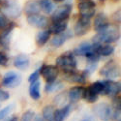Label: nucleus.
<instances>
[{"label":"nucleus","instance_id":"1","mask_svg":"<svg viewBox=\"0 0 121 121\" xmlns=\"http://www.w3.org/2000/svg\"><path fill=\"white\" fill-rule=\"evenodd\" d=\"M120 38V34L117 30L112 26L104 31L97 33L93 38V44L96 45H104V44H110L118 41Z\"/></svg>","mask_w":121,"mask_h":121},{"label":"nucleus","instance_id":"2","mask_svg":"<svg viewBox=\"0 0 121 121\" xmlns=\"http://www.w3.org/2000/svg\"><path fill=\"white\" fill-rule=\"evenodd\" d=\"M2 15L11 18H17L21 16L22 9L17 0H4L1 3Z\"/></svg>","mask_w":121,"mask_h":121},{"label":"nucleus","instance_id":"3","mask_svg":"<svg viewBox=\"0 0 121 121\" xmlns=\"http://www.w3.org/2000/svg\"><path fill=\"white\" fill-rule=\"evenodd\" d=\"M56 64L58 67L64 70V72L73 71L77 67V59L72 52H66L60 55L56 59Z\"/></svg>","mask_w":121,"mask_h":121},{"label":"nucleus","instance_id":"4","mask_svg":"<svg viewBox=\"0 0 121 121\" xmlns=\"http://www.w3.org/2000/svg\"><path fill=\"white\" fill-rule=\"evenodd\" d=\"M100 75L103 76L104 78L112 80L113 78H116L120 76V70H119V67L118 65L112 60V61L108 62L100 71Z\"/></svg>","mask_w":121,"mask_h":121},{"label":"nucleus","instance_id":"5","mask_svg":"<svg viewBox=\"0 0 121 121\" xmlns=\"http://www.w3.org/2000/svg\"><path fill=\"white\" fill-rule=\"evenodd\" d=\"M93 112L102 121H109L112 118V108L107 103H100L96 105Z\"/></svg>","mask_w":121,"mask_h":121},{"label":"nucleus","instance_id":"6","mask_svg":"<svg viewBox=\"0 0 121 121\" xmlns=\"http://www.w3.org/2000/svg\"><path fill=\"white\" fill-rule=\"evenodd\" d=\"M71 13H72V6L70 4H65L62 6H59L53 11V13L52 15V19L53 22L67 21L70 15H71Z\"/></svg>","mask_w":121,"mask_h":121},{"label":"nucleus","instance_id":"7","mask_svg":"<svg viewBox=\"0 0 121 121\" xmlns=\"http://www.w3.org/2000/svg\"><path fill=\"white\" fill-rule=\"evenodd\" d=\"M95 8H96V3L91 1V0H89V1H80L78 3V10L82 17L91 19V17H93L95 15Z\"/></svg>","mask_w":121,"mask_h":121},{"label":"nucleus","instance_id":"8","mask_svg":"<svg viewBox=\"0 0 121 121\" xmlns=\"http://www.w3.org/2000/svg\"><path fill=\"white\" fill-rule=\"evenodd\" d=\"M40 74L44 77L47 83H49L56 80L59 75V70L53 65H43L40 68Z\"/></svg>","mask_w":121,"mask_h":121},{"label":"nucleus","instance_id":"9","mask_svg":"<svg viewBox=\"0 0 121 121\" xmlns=\"http://www.w3.org/2000/svg\"><path fill=\"white\" fill-rule=\"evenodd\" d=\"M22 82V77L16 72L10 71L5 74L2 79V85L7 88H15Z\"/></svg>","mask_w":121,"mask_h":121},{"label":"nucleus","instance_id":"10","mask_svg":"<svg viewBox=\"0 0 121 121\" xmlns=\"http://www.w3.org/2000/svg\"><path fill=\"white\" fill-rule=\"evenodd\" d=\"M90 26H91V19L80 17L78 19V22H76V25H75V28H74V32L77 36L82 37L89 31Z\"/></svg>","mask_w":121,"mask_h":121},{"label":"nucleus","instance_id":"11","mask_svg":"<svg viewBox=\"0 0 121 121\" xmlns=\"http://www.w3.org/2000/svg\"><path fill=\"white\" fill-rule=\"evenodd\" d=\"M104 82V91L102 95H108V96H112L115 97L120 93V89L121 85L119 82H113V80H103Z\"/></svg>","mask_w":121,"mask_h":121},{"label":"nucleus","instance_id":"12","mask_svg":"<svg viewBox=\"0 0 121 121\" xmlns=\"http://www.w3.org/2000/svg\"><path fill=\"white\" fill-rule=\"evenodd\" d=\"M64 79L68 82H73V83H85L86 82V74L84 72L79 73L75 70L73 71H68L64 72Z\"/></svg>","mask_w":121,"mask_h":121},{"label":"nucleus","instance_id":"13","mask_svg":"<svg viewBox=\"0 0 121 121\" xmlns=\"http://www.w3.org/2000/svg\"><path fill=\"white\" fill-rule=\"evenodd\" d=\"M110 26L108 17L104 13H99L94 18V28L97 33H100Z\"/></svg>","mask_w":121,"mask_h":121},{"label":"nucleus","instance_id":"14","mask_svg":"<svg viewBox=\"0 0 121 121\" xmlns=\"http://www.w3.org/2000/svg\"><path fill=\"white\" fill-rule=\"evenodd\" d=\"M16 24L14 22H11L7 25L6 28H4L2 30L1 34H0V45L3 48H9V44H10V39H11V35L13 30L15 29Z\"/></svg>","mask_w":121,"mask_h":121},{"label":"nucleus","instance_id":"15","mask_svg":"<svg viewBox=\"0 0 121 121\" xmlns=\"http://www.w3.org/2000/svg\"><path fill=\"white\" fill-rule=\"evenodd\" d=\"M27 22L37 28H45L48 26V18L45 16L41 15H32L28 16L27 17Z\"/></svg>","mask_w":121,"mask_h":121},{"label":"nucleus","instance_id":"16","mask_svg":"<svg viewBox=\"0 0 121 121\" xmlns=\"http://www.w3.org/2000/svg\"><path fill=\"white\" fill-rule=\"evenodd\" d=\"M94 49L100 56H109L114 52V47L110 44H104V45H96L92 44Z\"/></svg>","mask_w":121,"mask_h":121},{"label":"nucleus","instance_id":"17","mask_svg":"<svg viewBox=\"0 0 121 121\" xmlns=\"http://www.w3.org/2000/svg\"><path fill=\"white\" fill-rule=\"evenodd\" d=\"M73 37V33L70 31V30H66V31H64L63 33L61 34H57L55 35L52 40V47H55V48H59L61 47L65 42L66 40L69 39V38H72Z\"/></svg>","mask_w":121,"mask_h":121},{"label":"nucleus","instance_id":"18","mask_svg":"<svg viewBox=\"0 0 121 121\" xmlns=\"http://www.w3.org/2000/svg\"><path fill=\"white\" fill-rule=\"evenodd\" d=\"M72 110V106L67 105L65 107H62L61 108L55 109L54 115H53V121H64L67 116L70 114Z\"/></svg>","mask_w":121,"mask_h":121},{"label":"nucleus","instance_id":"19","mask_svg":"<svg viewBox=\"0 0 121 121\" xmlns=\"http://www.w3.org/2000/svg\"><path fill=\"white\" fill-rule=\"evenodd\" d=\"M84 88L82 86H75L73 88L70 89V91L68 93V98L71 102H78L83 96Z\"/></svg>","mask_w":121,"mask_h":121},{"label":"nucleus","instance_id":"20","mask_svg":"<svg viewBox=\"0 0 121 121\" xmlns=\"http://www.w3.org/2000/svg\"><path fill=\"white\" fill-rule=\"evenodd\" d=\"M93 50V45L89 42H83L78 47H77L74 50V53L76 55H82V56H86Z\"/></svg>","mask_w":121,"mask_h":121},{"label":"nucleus","instance_id":"21","mask_svg":"<svg viewBox=\"0 0 121 121\" xmlns=\"http://www.w3.org/2000/svg\"><path fill=\"white\" fill-rule=\"evenodd\" d=\"M14 65L16 68H17L19 70H26V69H28V67L30 65V60H29L28 56H26L24 54H19L15 58Z\"/></svg>","mask_w":121,"mask_h":121},{"label":"nucleus","instance_id":"22","mask_svg":"<svg viewBox=\"0 0 121 121\" xmlns=\"http://www.w3.org/2000/svg\"><path fill=\"white\" fill-rule=\"evenodd\" d=\"M67 26H68V19L62 22H53L52 27L49 28V31L50 33H53L55 35L61 34L67 30Z\"/></svg>","mask_w":121,"mask_h":121},{"label":"nucleus","instance_id":"23","mask_svg":"<svg viewBox=\"0 0 121 121\" xmlns=\"http://www.w3.org/2000/svg\"><path fill=\"white\" fill-rule=\"evenodd\" d=\"M40 11H41V9H40L39 2L36 1H28L24 6V12L28 16L38 15Z\"/></svg>","mask_w":121,"mask_h":121},{"label":"nucleus","instance_id":"24","mask_svg":"<svg viewBox=\"0 0 121 121\" xmlns=\"http://www.w3.org/2000/svg\"><path fill=\"white\" fill-rule=\"evenodd\" d=\"M41 82L37 80V82H34L30 84L29 87V95L33 100H39L41 98Z\"/></svg>","mask_w":121,"mask_h":121},{"label":"nucleus","instance_id":"25","mask_svg":"<svg viewBox=\"0 0 121 121\" xmlns=\"http://www.w3.org/2000/svg\"><path fill=\"white\" fill-rule=\"evenodd\" d=\"M50 35H52V33H50L49 30H43V31H40L36 35V44L39 47H43L49 40Z\"/></svg>","mask_w":121,"mask_h":121},{"label":"nucleus","instance_id":"26","mask_svg":"<svg viewBox=\"0 0 121 121\" xmlns=\"http://www.w3.org/2000/svg\"><path fill=\"white\" fill-rule=\"evenodd\" d=\"M39 5H40V9L46 14H52L55 10V5L50 0H41L39 2Z\"/></svg>","mask_w":121,"mask_h":121},{"label":"nucleus","instance_id":"27","mask_svg":"<svg viewBox=\"0 0 121 121\" xmlns=\"http://www.w3.org/2000/svg\"><path fill=\"white\" fill-rule=\"evenodd\" d=\"M63 87H64V85L61 82H59V80H54L52 82H49V83L46 84L45 91L47 93H52V92H55L60 89H62Z\"/></svg>","mask_w":121,"mask_h":121},{"label":"nucleus","instance_id":"28","mask_svg":"<svg viewBox=\"0 0 121 121\" xmlns=\"http://www.w3.org/2000/svg\"><path fill=\"white\" fill-rule=\"evenodd\" d=\"M55 108L53 106H46L43 108V118L46 121H53V115H54Z\"/></svg>","mask_w":121,"mask_h":121},{"label":"nucleus","instance_id":"29","mask_svg":"<svg viewBox=\"0 0 121 121\" xmlns=\"http://www.w3.org/2000/svg\"><path fill=\"white\" fill-rule=\"evenodd\" d=\"M104 87H105V85H104V82H103V80H101V82L99 80V82H96L92 83L88 88L91 90L92 92H94L95 94L99 95V94H103Z\"/></svg>","mask_w":121,"mask_h":121},{"label":"nucleus","instance_id":"30","mask_svg":"<svg viewBox=\"0 0 121 121\" xmlns=\"http://www.w3.org/2000/svg\"><path fill=\"white\" fill-rule=\"evenodd\" d=\"M82 98H84L88 103H95L98 100V95L95 94L94 92H92L88 87L84 88V92H83V96Z\"/></svg>","mask_w":121,"mask_h":121},{"label":"nucleus","instance_id":"31","mask_svg":"<svg viewBox=\"0 0 121 121\" xmlns=\"http://www.w3.org/2000/svg\"><path fill=\"white\" fill-rule=\"evenodd\" d=\"M68 95L66 92L64 93H61L57 95L55 98H54V103L57 105V106H62V107H65L67 106V102H68Z\"/></svg>","mask_w":121,"mask_h":121},{"label":"nucleus","instance_id":"32","mask_svg":"<svg viewBox=\"0 0 121 121\" xmlns=\"http://www.w3.org/2000/svg\"><path fill=\"white\" fill-rule=\"evenodd\" d=\"M15 108V104H10L9 106L3 108L1 110H0V121L5 119L10 113L12 112V110Z\"/></svg>","mask_w":121,"mask_h":121},{"label":"nucleus","instance_id":"33","mask_svg":"<svg viewBox=\"0 0 121 121\" xmlns=\"http://www.w3.org/2000/svg\"><path fill=\"white\" fill-rule=\"evenodd\" d=\"M35 117V112L33 110H26V112L22 114V118H21V121H33Z\"/></svg>","mask_w":121,"mask_h":121},{"label":"nucleus","instance_id":"34","mask_svg":"<svg viewBox=\"0 0 121 121\" xmlns=\"http://www.w3.org/2000/svg\"><path fill=\"white\" fill-rule=\"evenodd\" d=\"M39 77H40V69H38V70H36V71H34L31 75L29 76L28 82H29L30 83H32V82H37V80L39 79Z\"/></svg>","mask_w":121,"mask_h":121},{"label":"nucleus","instance_id":"35","mask_svg":"<svg viewBox=\"0 0 121 121\" xmlns=\"http://www.w3.org/2000/svg\"><path fill=\"white\" fill-rule=\"evenodd\" d=\"M9 24V22H8V19L5 16H3L2 14H0V30H3L4 28L7 27V25Z\"/></svg>","mask_w":121,"mask_h":121},{"label":"nucleus","instance_id":"36","mask_svg":"<svg viewBox=\"0 0 121 121\" xmlns=\"http://www.w3.org/2000/svg\"><path fill=\"white\" fill-rule=\"evenodd\" d=\"M10 98V94L3 89H0V102H4Z\"/></svg>","mask_w":121,"mask_h":121},{"label":"nucleus","instance_id":"37","mask_svg":"<svg viewBox=\"0 0 121 121\" xmlns=\"http://www.w3.org/2000/svg\"><path fill=\"white\" fill-rule=\"evenodd\" d=\"M8 64V57L4 52H0V65L7 66Z\"/></svg>","mask_w":121,"mask_h":121},{"label":"nucleus","instance_id":"38","mask_svg":"<svg viewBox=\"0 0 121 121\" xmlns=\"http://www.w3.org/2000/svg\"><path fill=\"white\" fill-rule=\"evenodd\" d=\"M78 121H96V119L94 118L93 115L87 114V115H84L82 119H79V120H78Z\"/></svg>","mask_w":121,"mask_h":121},{"label":"nucleus","instance_id":"39","mask_svg":"<svg viewBox=\"0 0 121 121\" xmlns=\"http://www.w3.org/2000/svg\"><path fill=\"white\" fill-rule=\"evenodd\" d=\"M113 18H114V21H115V22H120V11H119V10L114 13V15H113Z\"/></svg>","mask_w":121,"mask_h":121},{"label":"nucleus","instance_id":"40","mask_svg":"<svg viewBox=\"0 0 121 121\" xmlns=\"http://www.w3.org/2000/svg\"><path fill=\"white\" fill-rule=\"evenodd\" d=\"M33 121H46V120L41 116H36V117H34Z\"/></svg>","mask_w":121,"mask_h":121},{"label":"nucleus","instance_id":"41","mask_svg":"<svg viewBox=\"0 0 121 121\" xmlns=\"http://www.w3.org/2000/svg\"><path fill=\"white\" fill-rule=\"evenodd\" d=\"M9 121H17V116H13Z\"/></svg>","mask_w":121,"mask_h":121},{"label":"nucleus","instance_id":"42","mask_svg":"<svg viewBox=\"0 0 121 121\" xmlns=\"http://www.w3.org/2000/svg\"><path fill=\"white\" fill-rule=\"evenodd\" d=\"M55 2H62V1H64V0H54Z\"/></svg>","mask_w":121,"mask_h":121},{"label":"nucleus","instance_id":"43","mask_svg":"<svg viewBox=\"0 0 121 121\" xmlns=\"http://www.w3.org/2000/svg\"><path fill=\"white\" fill-rule=\"evenodd\" d=\"M80 1H89V0H80Z\"/></svg>","mask_w":121,"mask_h":121},{"label":"nucleus","instance_id":"44","mask_svg":"<svg viewBox=\"0 0 121 121\" xmlns=\"http://www.w3.org/2000/svg\"><path fill=\"white\" fill-rule=\"evenodd\" d=\"M2 3V0H0V4H1Z\"/></svg>","mask_w":121,"mask_h":121},{"label":"nucleus","instance_id":"45","mask_svg":"<svg viewBox=\"0 0 121 121\" xmlns=\"http://www.w3.org/2000/svg\"><path fill=\"white\" fill-rule=\"evenodd\" d=\"M99 1H105V0H99Z\"/></svg>","mask_w":121,"mask_h":121}]
</instances>
